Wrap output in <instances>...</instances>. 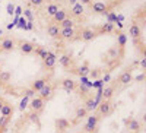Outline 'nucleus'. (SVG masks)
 Instances as JSON below:
<instances>
[{"instance_id":"f257e3e1","label":"nucleus","mask_w":146,"mask_h":133,"mask_svg":"<svg viewBox=\"0 0 146 133\" xmlns=\"http://www.w3.org/2000/svg\"><path fill=\"white\" fill-rule=\"evenodd\" d=\"M101 92L89 82L53 79L34 95L12 133H73L95 110Z\"/></svg>"},{"instance_id":"f03ea898","label":"nucleus","mask_w":146,"mask_h":133,"mask_svg":"<svg viewBox=\"0 0 146 133\" xmlns=\"http://www.w3.org/2000/svg\"><path fill=\"white\" fill-rule=\"evenodd\" d=\"M54 54L67 73L100 82L123 63L126 37L113 25L73 27L69 40L57 41Z\"/></svg>"},{"instance_id":"7ed1b4c3","label":"nucleus","mask_w":146,"mask_h":133,"mask_svg":"<svg viewBox=\"0 0 146 133\" xmlns=\"http://www.w3.org/2000/svg\"><path fill=\"white\" fill-rule=\"evenodd\" d=\"M56 67V54L40 44L18 37L0 40V91L7 95H36L54 79Z\"/></svg>"},{"instance_id":"20e7f679","label":"nucleus","mask_w":146,"mask_h":133,"mask_svg":"<svg viewBox=\"0 0 146 133\" xmlns=\"http://www.w3.org/2000/svg\"><path fill=\"white\" fill-rule=\"evenodd\" d=\"M12 117H13V105L0 96V133H7Z\"/></svg>"},{"instance_id":"39448f33","label":"nucleus","mask_w":146,"mask_h":133,"mask_svg":"<svg viewBox=\"0 0 146 133\" xmlns=\"http://www.w3.org/2000/svg\"><path fill=\"white\" fill-rule=\"evenodd\" d=\"M58 10V7L56 6V5H50V6H48V9H47V12H48V13H50L51 16H54L56 15V12Z\"/></svg>"},{"instance_id":"423d86ee","label":"nucleus","mask_w":146,"mask_h":133,"mask_svg":"<svg viewBox=\"0 0 146 133\" xmlns=\"http://www.w3.org/2000/svg\"><path fill=\"white\" fill-rule=\"evenodd\" d=\"M31 2H32L35 6H38V5H41V3L44 2V0H31Z\"/></svg>"}]
</instances>
